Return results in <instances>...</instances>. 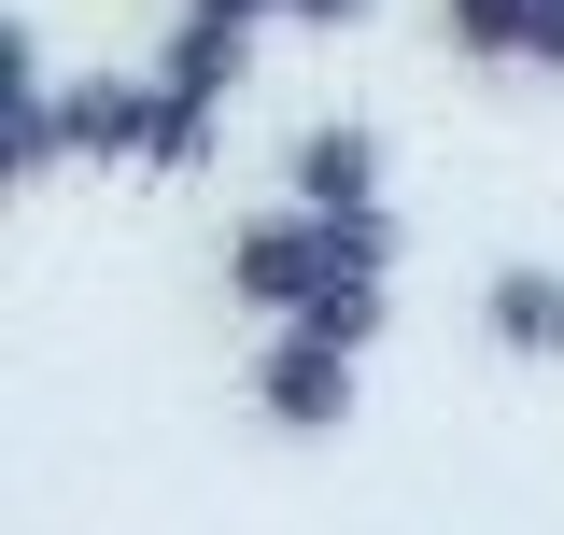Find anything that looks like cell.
Returning a JSON list of instances; mask_svg holds the SVG:
<instances>
[{"label":"cell","instance_id":"obj_1","mask_svg":"<svg viewBox=\"0 0 564 535\" xmlns=\"http://www.w3.org/2000/svg\"><path fill=\"white\" fill-rule=\"evenodd\" d=\"M352 338H325V325H269V352H254V408H269L282 437H339L352 423Z\"/></svg>","mask_w":564,"mask_h":535},{"label":"cell","instance_id":"obj_2","mask_svg":"<svg viewBox=\"0 0 564 535\" xmlns=\"http://www.w3.org/2000/svg\"><path fill=\"white\" fill-rule=\"evenodd\" d=\"M311 282H325V211H311V198H282V211H254V226H226V296H240V310H269V325H282Z\"/></svg>","mask_w":564,"mask_h":535},{"label":"cell","instance_id":"obj_3","mask_svg":"<svg viewBox=\"0 0 564 535\" xmlns=\"http://www.w3.org/2000/svg\"><path fill=\"white\" fill-rule=\"evenodd\" d=\"M155 113H170L155 70H85L70 85V170H141L155 155Z\"/></svg>","mask_w":564,"mask_h":535},{"label":"cell","instance_id":"obj_4","mask_svg":"<svg viewBox=\"0 0 564 535\" xmlns=\"http://www.w3.org/2000/svg\"><path fill=\"white\" fill-rule=\"evenodd\" d=\"M282 198L367 211V198H381V128H367V113H311V128H296V155H282Z\"/></svg>","mask_w":564,"mask_h":535},{"label":"cell","instance_id":"obj_5","mask_svg":"<svg viewBox=\"0 0 564 535\" xmlns=\"http://www.w3.org/2000/svg\"><path fill=\"white\" fill-rule=\"evenodd\" d=\"M480 338H494V352H522V367H564V268L508 254V268L480 282Z\"/></svg>","mask_w":564,"mask_h":535},{"label":"cell","instance_id":"obj_6","mask_svg":"<svg viewBox=\"0 0 564 535\" xmlns=\"http://www.w3.org/2000/svg\"><path fill=\"white\" fill-rule=\"evenodd\" d=\"M240 70H254V29H240V14H184V29L155 43V85H170V99H240Z\"/></svg>","mask_w":564,"mask_h":535},{"label":"cell","instance_id":"obj_7","mask_svg":"<svg viewBox=\"0 0 564 535\" xmlns=\"http://www.w3.org/2000/svg\"><path fill=\"white\" fill-rule=\"evenodd\" d=\"M282 325H325V338H352V352H367V338L395 325V282H352V268H325V282H311Z\"/></svg>","mask_w":564,"mask_h":535},{"label":"cell","instance_id":"obj_8","mask_svg":"<svg viewBox=\"0 0 564 535\" xmlns=\"http://www.w3.org/2000/svg\"><path fill=\"white\" fill-rule=\"evenodd\" d=\"M212 155H226V99H170V113H155V155H141V170H155V184H198Z\"/></svg>","mask_w":564,"mask_h":535},{"label":"cell","instance_id":"obj_9","mask_svg":"<svg viewBox=\"0 0 564 535\" xmlns=\"http://www.w3.org/2000/svg\"><path fill=\"white\" fill-rule=\"evenodd\" d=\"M522 14H536V0H437L452 57H494V70H522Z\"/></svg>","mask_w":564,"mask_h":535},{"label":"cell","instance_id":"obj_10","mask_svg":"<svg viewBox=\"0 0 564 535\" xmlns=\"http://www.w3.org/2000/svg\"><path fill=\"white\" fill-rule=\"evenodd\" d=\"M325 268H352V282H395V211H325Z\"/></svg>","mask_w":564,"mask_h":535},{"label":"cell","instance_id":"obj_11","mask_svg":"<svg viewBox=\"0 0 564 535\" xmlns=\"http://www.w3.org/2000/svg\"><path fill=\"white\" fill-rule=\"evenodd\" d=\"M522 70H551V85H564V0H536V14H522Z\"/></svg>","mask_w":564,"mask_h":535},{"label":"cell","instance_id":"obj_12","mask_svg":"<svg viewBox=\"0 0 564 535\" xmlns=\"http://www.w3.org/2000/svg\"><path fill=\"white\" fill-rule=\"evenodd\" d=\"M282 29H367V0H282Z\"/></svg>","mask_w":564,"mask_h":535},{"label":"cell","instance_id":"obj_13","mask_svg":"<svg viewBox=\"0 0 564 535\" xmlns=\"http://www.w3.org/2000/svg\"><path fill=\"white\" fill-rule=\"evenodd\" d=\"M184 14H240V29H269V14H282V0H184Z\"/></svg>","mask_w":564,"mask_h":535}]
</instances>
